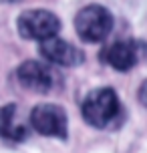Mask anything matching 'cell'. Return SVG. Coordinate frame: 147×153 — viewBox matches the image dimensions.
Masks as SVG:
<instances>
[{
	"mask_svg": "<svg viewBox=\"0 0 147 153\" xmlns=\"http://www.w3.org/2000/svg\"><path fill=\"white\" fill-rule=\"evenodd\" d=\"M121 111V103H119V97L117 93L111 89V87H99V89H93L83 101V107H81V113H83V119H85L91 127H97V129H105L111 125V121L115 119Z\"/></svg>",
	"mask_w": 147,
	"mask_h": 153,
	"instance_id": "cell-1",
	"label": "cell"
},
{
	"mask_svg": "<svg viewBox=\"0 0 147 153\" xmlns=\"http://www.w3.org/2000/svg\"><path fill=\"white\" fill-rule=\"evenodd\" d=\"M75 30L83 42H101L113 30V14L101 4L83 6L75 16Z\"/></svg>",
	"mask_w": 147,
	"mask_h": 153,
	"instance_id": "cell-2",
	"label": "cell"
},
{
	"mask_svg": "<svg viewBox=\"0 0 147 153\" xmlns=\"http://www.w3.org/2000/svg\"><path fill=\"white\" fill-rule=\"evenodd\" d=\"M16 28L20 32L22 38L28 40H47L59 34L61 30V20L59 16L50 12V10H42V8H32V10H24L16 20Z\"/></svg>",
	"mask_w": 147,
	"mask_h": 153,
	"instance_id": "cell-3",
	"label": "cell"
},
{
	"mask_svg": "<svg viewBox=\"0 0 147 153\" xmlns=\"http://www.w3.org/2000/svg\"><path fill=\"white\" fill-rule=\"evenodd\" d=\"M30 127L36 133L45 135V137H56L65 139L69 133V119H67V111L61 105L54 103H40L30 111Z\"/></svg>",
	"mask_w": 147,
	"mask_h": 153,
	"instance_id": "cell-4",
	"label": "cell"
},
{
	"mask_svg": "<svg viewBox=\"0 0 147 153\" xmlns=\"http://www.w3.org/2000/svg\"><path fill=\"white\" fill-rule=\"evenodd\" d=\"M16 79L26 91L39 95L50 93L56 85V73L40 61H24L16 69Z\"/></svg>",
	"mask_w": 147,
	"mask_h": 153,
	"instance_id": "cell-5",
	"label": "cell"
},
{
	"mask_svg": "<svg viewBox=\"0 0 147 153\" xmlns=\"http://www.w3.org/2000/svg\"><path fill=\"white\" fill-rule=\"evenodd\" d=\"M39 53L45 61L59 65V67H79L85 61V53L75 45L67 42L65 38L53 36L39 45Z\"/></svg>",
	"mask_w": 147,
	"mask_h": 153,
	"instance_id": "cell-6",
	"label": "cell"
},
{
	"mask_svg": "<svg viewBox=\"0 0 147 153\" xmlns=\"http://www.w3.org/2000/svg\"><path fill=\"white\" fill-rule=\"evenodd\" d=\"M103 61L111 65L115 71H131L137 61H139V51H137V45L131 42V40H119V42H113L107 51L103 53Z\"/></svg>",
	"mask_w": 147,
	"mask_h": 153,
	"instance_id": "cell-7",
	"label": "cell"
},
{
	"mask_svg": "<svg viewBox=\"0 0 147 153\" xmlns=\"http://www.w3.org/2000/svg\"><path fill=\"white\" fill-rule=\"evenodd\" d=\"M26 133H28V127L20 119L18 107L14 103L0 107V137L10 139V141H22Z\"/></svg>",
	"mask_w": 147,
	"mask_h": 153,
	"instance_id": "cell-8",
	"label": "cell"
},
{
	"mask_svg": "<svg viewBox=\"0 0 147 153\" xmlns=\"http://www.w3.org/2000/svg\"><path fill=\"white\" fill-rule=\"evenodd\" d=\"M137 99H139V103L147 109V79L143 81V83H141L139 91H137Z\"/></svg>",
	"mask_w": 147,
	"mask_h": 153,
	"instance_id": "cell-9",
	"label": "cell"
}]
</instances>
